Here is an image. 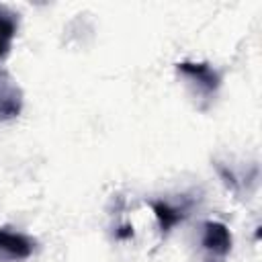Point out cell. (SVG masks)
I'll return each instance as SVG.
<instances>
[{
  "mask_svg": "<svg viewBox=\"0 0 262 262\" xmlns=\"http://www.w3.org/2000/svg\"><path fill=\"white\" fill-rule=\"evenodd\" d=\"M176 70L180 76H184L196 88L199 94H203L207 98L215 96V92L221 86V74L207 61H199V63L196 61H180L176 66Z\"/></svg>",
  "mask_w": 262,
  "mask_h": 262,
  "instance_id": "cell-1",
  "label": "cell"
},
{
  "mask_svg": "<svg viewBox=\"0 0 262 262\" xmlns=\"http://www.w3.org/2000/svg\"><path fill=\"white\" fill-rule=\"evenodd\" d=\"M203 250L207 252V262H223L231 252V233L227 225L219 221H207L203 225Z\"/></svg>",
  "mask_w": 262,
  "mask_h": 262,
  "instance_id": "cell-2",
  "label": "cell"
},
{
  "mask_svg": "<svg viewBox=\"0 0 262 262\" xmlns=\"http://www.w3.org/2000/svg\"><path fill=\"white\" fill-rule=\"evenodd\" d=\"M35 250V242L20 233L2 227L0 229V262H18L27 260Z\"/></svg>",
  "mask_w": 262,
  "mask_h": 262,
  "instance_id": "cell-3",
  "label": "cell"
},
{
  "mask_svg": "<svg viewBox=\"0 0 262 262\" xmlns=\"http://www.w3.org/2000/svg\"><path fill=\"white\" fill-rule=\"evenodd\" d=\"M23 111V90L14 78L0 68V121L18 117Z\"/></svg>",
  "mask_w": 262,
  "mask_h": 262,
  "instance_id": "cell-4",
  "label": "cell"
},
{
  "mask_svg": "<svg viewBox=\"0 0 262 262\" xmlns=\"http://www.w3.org/2000/svg\"><path fill=\"white\" fill-rule=\"evenodd\" d=\"M16 31H18V14L8 6H0V61L10 53Z\"/></svg>",
  "mask_w": 262,
  "mask_h": 262,
  "instance_id": "cell-5",
  "label": "cell"
},
{
  "mask_svg": "<svg viewBox=\"0 0 262 262\" xmlns=\"http://www.w3.org/2000/svg\"><path fill=\"white\" fill-rule=\"evenodd\" d=\"M151 209H154V215L158 219V225H160L162 233H168L174 225H178L186 217V209L184 207H176V205H172L168 201H154Z\"/></svg>",
  "mask_w": 262,
  "mask_h": 262,
  "instance_id": "cell-6",
  "label": "cell"
}]
</instances>
